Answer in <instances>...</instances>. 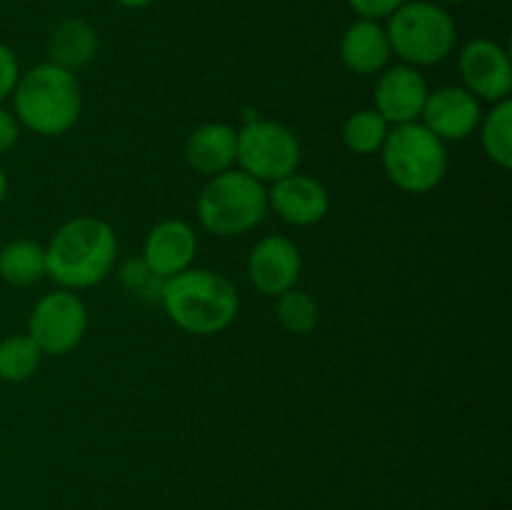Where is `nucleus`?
<instances>
[{
    "label": "nucleus",
    "mask_w": 512,
    "mask_h": 510,
    "mask_svg": "<svg viewBox=\"0 0 512 510\" xmlns=\"http://www.w3.org/2000/svg\"><path fill=\"white\" fill-rule=\"evenodd\" d=\"M118 253V233L108 220L75 215L45 243V278L75 293L90 290L113 275Z\"/></svg>",
    "instance_id": "nucleus-1"
},
{
    "label": "nucleus",
    "mask_w": 512,
    "mask_h": 510,
    "mask_svg": "<svg viewBox=\"0 0 512 510\" xmlns=\"http://www.w3.org/2000/svg\"><path fill=\"white\" fill-rule=\"evenodd\" d=\"M158 305L178 330L208 338L238 320L240 293L228 275L193 265L165 280Z\"/></svg>",
    "instance_id": "nucleus-2"
},
{
    "label": "nucleus",
    "mask_w": 512,
    "mask_h": 510,
    "mask_svg": "<svg viewBox=\"0 0 512 510\" xmlns=\"http://www.w3.org/2000/svg\"><path fill=\"white\" fill-rule=\"evenodd\" d=\"M10 100V110L20 128L40 138H60L70 133L83 115V88L78 75L48 60L20 73Z\"/></svg>",
    "instance_id": "nucleus-3"
},
{
    "label": "nucleus",
    "mask_w": 512,
    "mask_h": 510,
    "mask_svg": "<svg viewBox=\"0 0 512 510\" xmlns=\"http://www.w3.org/2000/svg\"><path fill=\"white\" fill-rule=\"evenodd\" d=\"M385 20L390 50L405 65L433 68L458 48V23L445 5L433 0H405Z\"/></svg>",
    "instance_id": "nucleus-4"
},
{
    "label": "nucleus",
    "mask_w": 512,
    "mask_h": 510,
    "mask_svg": "<svg viewBox=\"0 0 512 510\" xmlns=\"http://www.w3.org/2000/svg\"><path fill=\"white\" fill-rule=\"evenodd\" d=\"M195 215L205 233L240 238L268 218V185L238 168L213 175L195 200Z\"/></svg>",
    "instance_id": "nucleus-5"
},
{
    "label": "nucleus",
    "mask_w": 512,
    "mask_h": 510,
    "mask_svg": "<svg viewBox=\"0 0 512 510\" xmlns=\"http://www.w3.org/2000/svg\"><path fill=\"white\" fill-rule=\"evenodd\" d=\"M378 155L385 178L408 195L433 193L450 170L448 143L430 133L420 120L393 125Z\"/></svg>",
    "instance_id": "nucleus-6"
},
{
    "label": "nucleus",
    "mask_w": 512,
    "mask_h": 510,
    "mask_svg": "<svg viewBox=\"0 0 512 510\" xmlns=\"http://www.w3.org/2000/svg\"><path fill=\"white\" fill-rule=\"evenodd\" d=\"M303 163L300 138L280 120L253 118L238 128V155L235 168L248 173L263 185L293 175Z\"/></svg>",
    "instance_id": "nucleus-7"
},
{
    "label": "nucleus",
    "mask_w": 512,
    "mask_h": 510,
    "mask_svg": "<svg viewBox=\"0 0 512 510\" xmlns=\"http://www.w3.org/2000/svg\"><path fill=\"white\" fill-rule=\"evenodd\" d=\"M90 313L85 300L75 290L53 288L40 295L28 315V338L43 355L63 358L80 348L88 335Z\"/></svg>",
    "instance_id": "nucleus-8"
},
{
    "label": "nucleus",
    "mask_w": 512,
    "mask_h": 510,
    "mask_svg": "<svg viewBox=\"0 0 512 510\" xmlns=\"http://www.w3.org/2000/svg\"><path fill=\"white\" fill-rule=\"evenodd\" d=\"M458 73L463 88L480 103H503L512 95V60L493 38H473L460 48Z\"/></svg>",
    "instance_id": "nucleus-9"
},
{
    "label": "nucleus",
    "mask_w": 512,
    "mask_h": 510,
    "mask_svg": "<svg viewBox=\"0 0 512 510\" xmlns=\"http://www.w3.org/2000/svg\"><path fill=\"white\" fill-rule=\"evenodd\" d=\"M245 275L260 295L278 298L285 290L298 288L303 275V253L288 235H265L250 248Z\"/></svg>",
    "instance_id": "nucleus-10"
},
{
    "label": "nucleus",
    "mask_w": 512,
    "mask_h": 510,
    "mask_svg": "<svg viewBox=\"0 0 512 510\" xmlns=\"http://www.w3.org/2000/svg\"><path fill=\"white\" fill-rule=\"evenodd\" d=\"M430 83L423 75V70L413 65H388L383 73L375 75L373 88V105L385 120L393 125L418 123L423 115L425 100L430 95Z\"/></svg>",
    "instance_id": "nucleus-11"
},
{
    "label": "nucleus",
    "mask_w": 512,
    "mask_h": 510,
    "mask_svg": "<svg viewBox=\"0 0 512 510\" xmlns=\"http://www.w3.org/2000/svg\"><path fill=\"white\" fill-rule=\"evenodd\" d=\"M330 190L323 180L305 173L285 175L268 185V213L293 228H313L330 213Z\"/></svg>",
    "instance_id": "nucleus-12"
},
{
    "label": "nucleus",
    "mask_w": 512,
    "mask_h": 510,
    "mask_svg": "<svg viewBox=\"0 0 512 510\" xmlns=\"http://www.w3.org/2000/svg\"><path fill=\"white\" fill-rule=\"evenodd\" d=\"M483 103L463 85H440L430 90L420 123L443 143H463L478 130Z\"/></svg>",
    "instance_id": "nucleus-13"
},
{
    "label": "nucleus",
    "mask_w": 512,
    "mask_h": 510,
    "mask_svg": "<svg viewBox=\"0 0 512 510\" xmlns=\"http://www.w3.org/2000/svg\"><path fill=\"white\" fill-rule=\"evenodd\" d=\"M198 233L183 218H165L145 233L140 258L158 278L168 280L193 268L198 258Z\"/></svg>",
    "instance_id": "nucleus-14"
},
{
    "label": "nucleus",
    "mask_w": 512,
    "mask_h": 510,
    "mask_svg": "<svg viewBox=\"0 0 512 510\" xmlns=\"http://www.w3.org/2000/svg\"><path fill=\"white\" fill-rule=\"evenodd\" d=\"M390 58H393V50H390L388 33L380 20L358 18L345 28L340 38V63L348 73L358 78H373L388 68Z\"/></svg>",
    "instance_id": "nucleus-15"
},
{
    "label": "nucleus",
    "mask_w": 512,
    "mask_h": 510,
    "mask_svg": "<svg viewBox=\"0 0 512 510\" xmlns=\"http://www.w3.org/2000/svg\"><path fill=\"white\" fill-rule=\"evenodd\" d=\"M185 163L203 178L235 168L238 155V128L223 120H210L198 125L185 140Z\"/></svg>",
    "instance_id": "nucleus-16"
},
{
    "label": "nucleus",
    "mask_w": 512,
    "mask_h": 510,
    "mask_svg": "<svg viewBox=\"0 0 512 510\" xmlns=\"http://www.w3.org/2000/svg\"><path fill=\"white\" fill-rule=\"evenodd\" d=\"M98 48V30L83 18H63L60 23H55L48 35V43H45L48 63L60 65L70 73L88 68L98 55Z\"/></svg>",
    "instance_id": "nucleus-17"
},
{
    "label": "nucleus",
    "mask_w": 512,
    "mask_h": 510,
    "mask_svg": "<svg viewBox=\"0 0 512 510\" xmlns=\"http://www.w3.org/2000/svg\"><path fill=\"white\" fill-rule=\"evenodd\" d=\"M0 280L13 288H33L45 280V245L15 238L0 248Z\"/></svg>",
    "instance_id": "nucleus-18"
},
{
    "label": "nucleus",
    "mask_w": 512,
    "mask_h": 510,
    "mask_svg": "<svg viewBox=\"0 0 512 510\" xmlns=\"http://www.w3.org/2000/svg\"><path fill=\"white\" fill-rule=\"evenodd\" d=\"M480 148L485 158L500 170L512 168V100L490 105L483 110V118L478 125Z\"/></svg>",
    "instance_id": "nucleus-19"
},
{
    "label": "nucleus",
    "mask_w": 512,
    "mask_h": 510,
    "mask_svg": "<svg viewBox=\"0 0 512 510\" xmlns=\"http://www.w3.org/2000/svg\"><path fill=\"white\" fill-rule=\"evenodd\" d=\"M390 133V123L375 108H360L345 118L340 140L353 155H375L383 148Z\"/></svg>",
    "instance_id": "nucleus-20"
},
{
    "label": "nucleus",
    "mask_w": 512,
    "mask_h": 510,
    "mask_svg": "<svg viewBox=\"0 0 512 510\" xmlns=\"http://www.w3.org/2000/svg\"><path fill=\"white\" fill-rule=\"evenodd\" d=\"M45 355L28 333L5 335L0 340V380L3 383H25L40 370Z\"/></svg>",
    "instance_id": "nucleus-21"
},
{
    "label": "nucleus",
    "mask_w": 512,
    "mask_h": 510,
    "mask_svg": "<svg viewBox=\"0 0 512 510\" xmlns=\"http://www.w3.org/2000/svg\"><path fill=\"white\" fill-rule=\"evenodd\" d=\"M275 300V318L288 335H310L318 328L320 305L308 290L290 288Z\"/></svg>",
    "instance_id": "nucleus-22"
},
{
    "label": "nucleus",
    "mask_w": 512,
    "mask_h": 510,
    "mask_svg": "<svg viewBox=\"0 0 512 510\" xmlns=\"http://www.w3.org/2000/svg\"><path fill=\"white\" fill-rule=\"evenodd\" d=\"M113 273L118 275L120 288L133 295L135 300H140V303H158L160 300V290H163L165 280L158 278L140 255H133V258L115 265Z\"/></svg>",
    "instance_id": "nucleus-23"
},
{
    "label": "nucleus",
    "mask_w": 512,
    "mask_h": 510,
    "mask_svg": "<svg viewBox=\"0 0 512 510\" xmlns=\"http://www.w3.org/2000/svg\"><path fill=\"white\" fill-rule=\"evenodd\" d=\"M20 63L18 55L13 53V48L5 43H0V105H5V100H10L15 85H18L20 78Z\"/></svg>",
    "instance_id": "nucleus-24"
},
{
    "label": "nucleus",
    "mask_w": 512,
    "mask_h": 510,
    "mask_svg": "<svg viewBox=\"0 0 512 510\" xmlns=\"http://www.w3.org/2000/svg\"><path fill=\"white\" fill-rule=\"evenodd\" d=\"M358 18L385 20L390 13L400 8L405 0H345Z\"/></svg>",
    "instance_id": "nucleus-25"
},
{
    "label": "nucleus",
    "mask_w": 512,
    "mask_h": 510,
    "mask_svg": "<svg viewBox=\"0 0 512 510\" xmlns=\"http://www.w3.org/2000/svg\"><path fill=\"white\" fill-rule=\"evenodd\" d=\"M20 135H23V128H20L15 113L0 105V155L10 153L20 143Z\"/></svg>",
    "instance_id": "nucleus-26"
},
{
    "label": "nucleus",
    "mask_w": 512,
    "mask_h": 510,
    "mask_svg": "<svg viewBox=\"0 0 512 510\" xmlns=\"http://www.w3.org/2000/svg\"><path fill=\"white\" fill-rule=\"evenodd\" d=\"M8 190H10L8 173H5V168H3V165H0V205H3L5 198H8Z\"/></svg>",
    "instance_id": "nucleus-27"
},
{
    "label": "nucleus",
    "mask_w": 512,
    "mask_h": 510,
    "mask_svg": "<svg viewBox=\"0 0 512 510\" xmlns=\"http://www.w3.org/2000/svg\"><path fill=\"white\" fill-rule=\"evenodd\" d=\"M115 3H120L123 8L138 10V8H148V5H153L155 0H115Z\"/></svg>",
    "instance_id": "nucleus-28"
},
{
    "label": "nucleus",
    "mask_w": 512,
    "mask_h": 510,
    "mask_svg": "<svg viewBox=\"0 0 512 510\" xmlns=\"http://www.w3.org/2000/svg\"><path fill=\"white\" fill-rule=\"evenodd\" d=\"M440 3H448V5H458V3H468V0H440Z\"/></svg>",
    "instance_id": "nucleus-29"
}]
</instances>
